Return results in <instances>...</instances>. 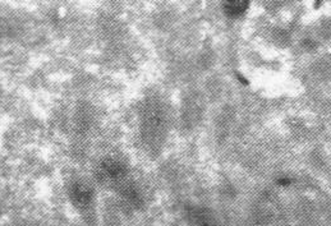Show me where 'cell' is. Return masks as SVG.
<instances>
[{
	"instance_id": "obj_2",
	"label": "cell",
	"mask_w": 331,
	"mask_h": 226,
	"mask_svg": "<svg viewBox=\"0 0 331 226\" xmlns=\"http://www.w3.org/2000/svg\"><path fill=\"white\" fill-rule=\"evenodd\" d=\"M101 171H102V175L107 180L118 181L125 175V167L121 162H119L118 160L109 158L102 162Z\"/></svg>"
},
{
	"instance_id": "obj_1",
	"label": "cell",
	"mask_w": 331,
	"mask_h": 226,
	"mask_svg": "<svg viewBox=\"0 0 331 226\" xmlns=\"http://www.w3.org/2000/svg\"><path fill=\"white\" fill-rule=\"evenodd\" d=\"M92 189L84 183H77L70 189V198L74 206L80 208H86L90 206L92 201Z\"/></svg>"
}]
</instances>
